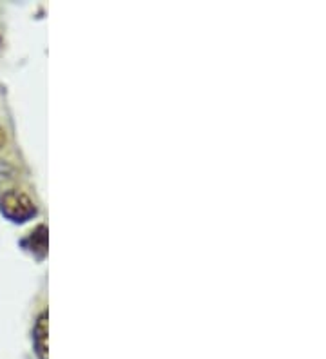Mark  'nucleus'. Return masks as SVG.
Listing matches in <instances>:
<instances>
[{
	"label": "nucleus",
	"mask_w": 326,
	"mask_h": 359,
	"mask_svg": "<svg viewBox=\"0 0 326 359\" xmlns=\"http://www.w3.org/2000/svg\"><path fill=\"white\" fill-rule=\"evenodd\" d=\"M0 210L11 222H26L36 212L29 198L18 191H9L0 196Z\"/></svg>",
	"instance_id": "f257e3e1"
},
{
	"label": "nucleus",
	"mask_w": 326,
	"mask_h": 359,
	"mask_svg": "<svg viewBox=\"0 0 326 359\" xmlns=\"http://www.w3.org/2000/svg\"><path fill=\"white\" fill-rule=\"evenodd\" d=\"M46 320L48 318L43 314L39 320V323H36L35 329V345L42 359H48V355H46V351H48V321Z\"/></svg>",
	"instance_id": "f03ea898"
},
{
	"label": "nucleus",
	"mask_w": 326,
	"mask_h": 359,
	"mask_svg": "<svg viewBox=\"0 0 326 359\" xmlns=\"http://www.w3.org/2000/svg\"><path fill=\"white\" fill-rule=\"evenodd\" d=\"M27 241L31 243V250L33 252H36L40 256L46 255V249H48V231H46V227L40 225L35 232H31V236Z\"/></svg>",
	"instance_id": "7ed1b4c3"
},
{
	"label": "nucleus",
	"mask_w": 326,
	"mask_h": 359,
	"mask_svg": "<svg viewBox=\"0 0 326 359\" xmlns=\"http://www.w3.org/2000/svg\"><path fill=\"white\" fill-rule=\"evenodd\" d=\"M4 144H6V133L4 129H0V147H2Z\"/></svg>",
	"instance_id": "20e7f679"
}]
</instances>
